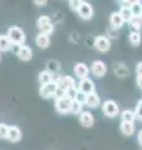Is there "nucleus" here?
I'll return each instance as SVG.
<instances>
[{
    "label": "nucleus",
    "mask_w": 142,
    "mask_h": 150,
    "mask_svg": "<svg viewBox=\"0 0 142 150\" xmlns=\"http://www.w3.org/2000/svg\"><path fill=\"white\" fill-rule=\"evenodd\" d=\"M6 36L9 38V40L11 41L13 45L21 46L24 44V41H25V33L18 26H10L9 28Z\"/></svg>",
    "instance_id": "obj_1"
},
{
    "label": "nucleus",
    "mask_w": 142,
    "mask_h": 150,
    "mask_svg": "<svg viewBox=\"0 0 142 150\" xmlns=\"http://www.w3.org/2000/svg\"><path fill=\"white\" fill-rule=\"evenodd\" d=\"M102 112L107 118H116V116L120 114V109H118L117 103L111 99L105 100L102 103Z\"/></svg>",
    "instance_id": "obj_2"
},
{
    "label": "nucleus",
    "mask_w": 142,
    "mask_h": 150,
    "mask_svg": "<svg viewBox=\"0 0 142 150\" xmlns=\"http://www.w3.org/2000/svg\"><path fill=\"white\" fill-rule=\"evenodd\" d=\"M93 46H95V49H96L97 51H100V53H106V51H108L111 48V41L107 36L100 35V36L95 38Z\"/></svg>",
    "instance_id": "obj_3"
},
{
    "label": "nucleus",
    "mask_w": 142,
    "mask_h": 150,
    "mask_svg": "<svg viewBox=\"0 0 142 150\" xmlns=\"http://www.w3.org/2000/svg\"><path fill=\"white\" fill-rule=\"evenodd\" d=\"M56 91H58V84H56V80H53L50 81L49 84H46V85H42L40 88V95L42 98H51V96H55Z\"/></svg>",
    "instance_id": "obj_4"
},
{
    "label": "nucleus",
    "mask_w": 142,
    "mask_h": 150,
    "mask_svg": "<svg viewBox=\"0 0 142 150\" xmlns=\"http://www.w3.org/2000/svg\"><path fill=\"white\" fill-rule=\"evenodd\" d=\"M77 13H79V16L81 19H84V20H90V19L93 16V8L90 3L82 1L81 5H80V8H79Z\"/></svg>",
    "instance_id": "obj_5"
},
{
    "label": "nucleus",
    "mask_w": 142,
    "mask_h": 150,
    "mask_svg": "<svg viewBox=\"0 0 142 150\" xmlns=\"http://www.w3.org/2000/svg\"><path fill=\"white\" fill-rule=\"evenodd\" d=\"M56 84H58V88L60 90L66 91L75 86V79L71 76H67V75H64V76H60L56 79Z\"/></svg>",
    "instance_id": "obj_6"
},
{
    "label": "nucleus",
    "mask_w": 142,
    "mask_h": 150,
    "mask_svg": "<svg viewBox=\"0 0 142 150\" xmlns=\"http://www.w3.org/2000/svg\"><path fill=\"white\" fill-rule=\"evenodd\" d=\"M77 90L85 93L86 95L95 93V83H93V80H91L90 78H86V79H82V80H80L79 81Z\"/></svg>",
    "instance_id": "obj_7"
},
{
    "label": "nucleus",
    "mask_w": 142,
    "mask_h": 150,
    "mask_svg": "<svg viewBox=\"0 0 142 150\" xmlns=\"http://www.w3.org/2000/svg\"><path fill=\"white\" fill-rule=\"evenodd\" d=\"M91 71L96 78H102V76H105V74L107 73V67L102 60H95L92 63Z\"/></svg>",
    "instance_id": "obj_8"
},
{
    "label": "nucleus",
    "mask_w": 142,
    "mask_h": 150,
    "mask_svg": "<svg viewBox=\"0 0 142 150\" xmlns=\"http://www.w3.org/2000/svg\"><path fill=\"white\" fill-rule=\"evenodd\" d=\"M55 108L60 114H67L71 110V100L67 99L66 96L61 98V99H58L55 101Z\"/></svg>",
    "instance_id": "obj_9"
},
{
    "label": "nucleus",
    "mask_w": 142,
    "mask_h": 150,
    "mask_svg": "<svg viewBox=\"0 0 142 150\" xmlns=\"http://www.w3.org/2000/svg\"><path fill=\"white\" fill-rule=\"evenodd\" d=\"M74 74L76 75L80 80H82V79L89 78L90 69L85 63H77L76 65H75V68H74Z\"/></svg>",
    "instance_id": "obj_10"
},
{
    "label": "nucleus",
    "mask_w": 142,
    "mask_h": 150,
    "mask_svg": "<svg viewBox=\"0 0 142 150\" xmlns=\"http://www.w3.org/2000/svg\"><path fill=\"white\" fill-rule=\"evenodd\" d=\"M110 24H111V29H113V30H118V29H121V28L124 26L125 21H124V19H122V16L120 15V13L118 11H113L111 14Z\"/></svg>",
    "instance_id": "obj_11"
},
{
    "label": "nucleus",
    "mask_w": 142,
    "mask_h": 150,
    "mask_svg": "<svg viewBox=\"0 0 142 150\" xmlns=\"http://www.w3.org/2000/svg\"><path fill=\"white\" fill-rule=\"evenodd\" d=\"M79 120H80V124H81L84 128H91L95 123V118L90 111H82L81 114H80Z\"/></svg>",
    "instance_id": "obj_12"
},
{
    "label": "nucleus",
    "mask_w": 142,
    "mask_h": 150,
    "mask_svg": "<svg viewBox=\"0 0 142 150\" xmlns=\"http://www.w3.org/2000/svg\"><path fill=\"white\" fill-rule=\"evenodd\" d=\"M113 73L117 78H127L130 75V70L127 68V65L125 63H116L115 67H113Z\"/></svg>",
    "instance_id": "obj_13"
},
{
    "label": "nucleus",
    "mask_w": 142,
    "mask_h": 150,
    "mask_svg": "<svg viewBox=\"0 0 142 150\" xmlns=\"http://www.w3.org/2000/svg\"><path fill=\"white\" fill-rule=\"evenodd\" d=\"M16 54H18V56H19V59L22 60V62H29V60L32 58V50H31L27 45H21V46H19Z\"/></svg>",
    "instance_id": "obj_14"
},
{
    "label": "nucleus",
    "mask_w": 142,
    "mask_h": 150,
    "mask_svg": "<svg viewBox=\"0 0 142 150\" xmlns=\"http://www.w3.org/2000/svg\"><path fill=\"white\" fill-rule=\"evenodd\" d=\"M8 139L10 140L11 143H18L21 140V131L18 126L13 125L9 126V133H8Z\"/></svg>",
    "instance_id": "obj_15"
},
{
    "label": "nucleus",
    "mask_w": 142,
    "mask_h": 150,
    "mask_svg": "<svg viewBox=\"0 0 142 150\" xmlns=\"http://www.w3.org/2000/svg\"><path fill=\"white\" fill-rule=\"evenodd\" d=\"M100 96H98V94L95 91L92 94H89L87 98H86V105L89 108H91V109H96L100 105Z\"/></svg>",
    "instance_id": "obj_16"
},
{
    "label": "nucleus",
    "mask_w": 142,
    "mask_h": 150,
    "mask_svg": "<svg viewBox=\"0 0 142 150\" xmlns=\"http://www.w3.org/2000/svg\"><path fill=\"white\" fill-rule=\"evenodd\" d=\"M50 44V38L49 35L44 34V33H40V34H37L36 36V45L39 46L41 49H46L47 46Z\"/></svg>",
    "instance_id": "obj_17"
},
{
    "label": "nucleus",
    "mask_w": 142,
    "mask_h": 150,
    "mask_svg": "<svg viewBox=\"0 0 142 150\" xmlns=\"http://www.w3.org/2000/svg\"><path fill=\"white\" fill-rule=\"evenodd\" d=\"M120 129H121V133L124 135L131 137V135L135 133V123H125V121H122Z\"/></svg>",
    "instance_id": "obj_18"
},
{
    "label": "nucleus",
    "mask_w": 142,
    "mask_h": 150,
    "mask_svg": "<svg viewBox=\"0 0 142 150\" xmlns=\"http://www.w3.org/2000/svg\"><path fill=\"white\" fill-rule=\"evenodd\" d=\"M54 80V74H51L50 71H47V70H44V71H41L39 74V83L42 85H46V84H49L50 81Z\"/></svg>",
    "instance_id": "obj_19"
},
{
    "label": "nucleus",
    "mask_w": 142,
    "mask_h": 150,
    "mask_svg": "<svg viewBox=\"0 0 142 150\" xmlns=\"http://www.w3.org/2000/svg\"><path fill=\"white\" fill-rule=\"evenodd\" d=\"M121 119H122V121H125V123H135L136 116H135L134 110L125 109L121 112Z\"/></svg>",
    "instance_id": "obj_20"
},
{
    "label": "nucleus",
    "mask_w": 142,
    "mask_h": 150,
    "mask_svg": "<svg viewBox=\"0 0 142 150\" xmlns=\"http://www.w3.org/2000/svg\"><path fill=\"white\" fill-rule=\"evenodd\" d=\"M129 40H130L131 45L138 46V45L141 44V40H142L141 33H140V31H134V30H132V31L130 33V35H129Z\"/></svg>",
    "instance_id": "obj_21"
},
{
    "label": "nucleus",
    "mask_w": 142,
    "mask_h": 150,
    "mask_svg": "<svg viewBox=\"0 0 142 150\" xmlns=\"http://www.w3.org/2000/svg\"><path fill=\"white\" fill-rule=\"evenodd\" d=\"M11 41L6 35H0V51H8L11 49Z\"/></svg>",
    "instance_id": "obj_22"
},
{
    "label": "nucleus",
    "mask_w": 142,
    "mask_h": 150,
    "mask_svg": "<svg viewBox=\"0 0 142 150\" xmlns=\"http://www.w3.org/2000/svg\"><path fill=\"white\" fill-rule=\"evenodd\" d=\"M130 9H131L132 15L134 16H141L142 15V3L140 1V0H135V1H132Z\"/></svg>",
    "instance_id": "obj_23"
},
{
    "label": "nucleus",
    "mask_w": 142,
    "mask_h": 150,
    "mask_svg": "<svg viewBox=\"0 0 142 150\" xmlns=\"http://www.w3.org/2000/svg\"><path fill=\"white\" fill-rule=\"evenodd\" d=\"M118 13H120V15L122 16V19H124L125 23H130V20L132 18H134V15H132V11L130 8H125V6H121L120 10H118Z\"/></svg>",
    "instance_id": "obj_24"
},
{
    "label": "nucleus",
    "mask_w": 142,
    "mask_h": 150,
    "mask_svg": "<svg viewBox=\"0 0 142 150\" xmlns=\"http://www.w3.org/2000/svg\"><path fill=\"white\" fill-rule=\"evenodd\" d=\"M130 28L134 29V31H140L142 29V20H141V16H134L130 20Z\"/></svg>",
    "instance_id": "obj_25"
},
{
    "label": "nucleus",
    "mask_w": 142,
    "mask_h": 150,
    "mask_svg": "<svg viewBox=\"0 0 142 150\" xmlns=\"http://www.w3.org/2000/svg\"><path fill=\"white\" fill-rule=\"evenodd\" d=\"M82 106L84 105L80 104V103H77L76 100H72L71 101V110H70V112H72V114H75V115H80L84 111Z\"/></svg>",
    "instance_id": "obj_26"
},
{
    "label": "nucleus",
    "mask_w": 142,
    "mask_h": 150,
    "mask_svg": "<svg viewBox=\"0 0 142 150\" xmlns=\"http://www.w3.org/2000/svg\"><path fill=\"white\" fill-rule=\"evenodd\" d=\"M59 69H60V65L56 60H50V62H47V71L54 74L56 71H59Z\"/></svg>",
    "instance_id": "obj_27"
},
{
    "label": "nucleus",
    "mask_w": 142,
    "mask_h": 150,
    "mask_svg": "<svg viewBox=\"0 0 142 150\" xmlns=\"http://www.w3.org/2000/svg\"><path fill=\"white\" fill-rule=\"evenodd\" d=\"M51 23V19L49 18V16H40L39 19H37V23H36V25H37V28L41 30L44 26H46L47 24H50Z\"/></svg>",
    "instance_id": "obj_28"
},
{
    "label": "nucleus",
    "mask_w": 142,
    "mask_h": 150,
    "mask_svg": "<svg viewBox=\"0 0 142 150\" xmlns=\"http://www.w3.org/2000/svg\"><path fill=\"white\" fill-rule=\"evenodd\" d=\"M135 116H136V119L137 120H140L142 121V99L137 101V104H136V108H135Z\"/></svg>",
    "instance_id": "obj_29"
},
{
    "label": "nucleus",
    "mask_w": 142,
    "mask_h": 150,
    "mask_svg": "<svg viewBox=\"0 0 142 150\" xmlns=\"http://www.w3.org/2000/svg\"><path fill=\"white\" fill-rule=\"evenodd\" d=\"M77 88L76 86H74V88H71V89H69V90H66L65 91V96L67 98V99H70L71 101L72 100H75V98H76V94H77Z\"/></svg>",
    "instance_id": "obj_30"
},
{
    "label": "nucleus",
    "mask_w": 142,
    "mask_h": 150,
    "mask_svg": "<svg viewBox=\"0 0 142 150\" xmlns=\"http://www.w3.org/2000/svg\"><path fill=\"white\" fill-rule=\"evenodd\" d=\"M9 126L4 123H0V139H8Z\"/></svg>",
    "instance_id": "obj_31"
},
{
    "label": "nucleus",
    "mask_w": 142,
    "mask_h": 150,
    "mask_svg": "<svg viewBox=\"0 0 142 150\" xmlns=\"http://www.w3.org/2000/svg\"><path fill=\"white\" fill-rule=\"evenodd\" d=\"M86 98H87V95L85 93H82V91H77V94H76V98H75V100H76L77 103H80V104H86Z\"/></svg>",
    "instance_id": "obj_32"
},
{
    "label": "nucleus",
    "mask_w": 142,
    "mask_h": 150,
    "mask_svg": "<svg viewBox=\"0 0 142 150\" xmlns=\"http://www.w3.org/2000/svg\"><path fill=\"white\" fill-rule=\"evenodd\" d=\"M81 3H82V1H80V0H71V1H69V6H70L71 10L77 11L79 8H80V5H81Z\"/></svg>",
    "instance_id": "obj_33"
},
{
    "label": "nucleus",
    "mask_w": 142,
    "mask_h": 150,
    "mask_svg": "<svg viewBox=\"0 0 142 150\" xmlns=\"http://www.w3.org/2000/svg\"><path fill=\"white\" fill-rule=\"evenodd\" d=\"M136 74H137V76H142V62L137 63V65H136Z\"/></svg>",
    "instance_id": "obj_34"
},
{
    "label": "nucleus",
    "mask_w": 142,
    "mask_h": 150,
    "mask_svg": "<svg viewBox=\"0 0 142 150\" xmlns=\"http://www.w3.org/2000/svg\"><path fill=\"white\" fill-rule=\"evenodd\" d=\"M136 84L141 90H142V76H136Z\"/></svg>",
    "instance_id": "obj_35"
},
{
    "label": "nucleus",
    "mask_w": 142,
    "mask_h": 150,
    "mask_svg": "<svg viewBox=\"0 0 142 150\" xmlns=\"http://www.w3.org/2000/svg\"><path fill=\"white\" fill-rule=\"evenodd\" d=\"M137 142H138V144L142 146V130H140L138 134H137Z\"/></svg>",
    "instance_id": "obj_36"
},
{
    "label": "nucleus",
    "mask_w": 142,
    "mask_h": 150,
    "mask_svg": "<svg viewBox=\"0 0 142 150\" xmlns=\"http://www.w3.org/2000/svg\"><path fill=\"white\" fill-rule=\"evenodd\" d=\"M34 3L36 4V5H39V6H44V5H46V4H47V1H45V0H44V1H39V0H35Z\"/></svg>",
    "instance_id": "obj_37"
},
{
    "label": "nucleus",
    "mask_w": 142,
    "mask_h": 150,
    "mask_svg": "<svg viewBox=\"0 0 142 150\" xmlns=\"http://www.w3.org/2000/svg\"><path fill=\"white\" fill-rule=\"evenodd\" d=\"M141 20H142V15H141Z\"/></svg>",
    "instance_id": "obj_38"
}]
</instances>
